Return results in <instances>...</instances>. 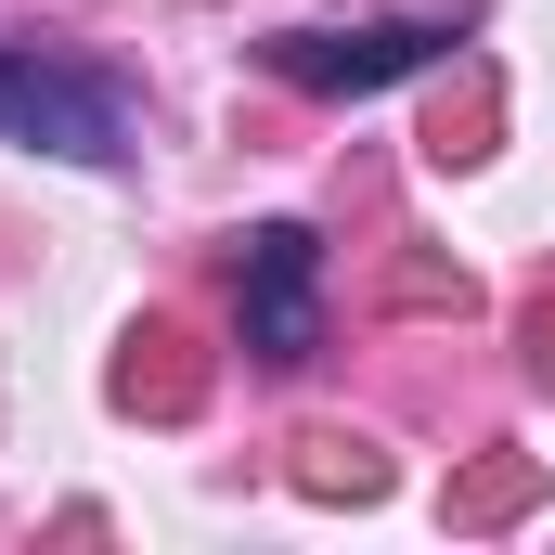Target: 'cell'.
<instances>
[{
  "label": "cell",
  "mask_w": 555,
  "mask_h": 555,
  "mask_svg": "<svg viewBox=\"0 0 555 555\" xmlns=\"http://www.w3.org/2000/svg\"><path fill=\"white\" fill-rule=\"evenodd\" d=\"M233 323H246V349H259L272 375H297V362L323 349V246H310V220H259V233H246Z\"/></svg>",
  "instance_id": "cell-3"
},
{
  "label": "cell",
  "mask_w": 555,
  "mask_h": 555,
  "mask_svg": "<svg viewBox=\"0 0 555 555\" xmlns=\"http://www.w3.org/2000/svg\"><path fill=\"white\" fill-rule=\"evenodd\" d=\"M439 52H452V26H426V13H401V26H284V39H272V78L310 91V104H362V91L426 78Z\"/></svg>",
  "instance_id": "cell-2"
},
{
  "label": "cell",
  "mask_w": 555,
  "mask_h": 555,
  "mask_svg": "<svg viewBox=\"0 0 555 555\" xmlns=\"http://www.w3.org/2000/svg\"><path fill=\"white\" fill-rule=\"evenodd\" d=\"M0 142H39V155H78V168H117L130 155V104L104 65H65V52H0Z\"/></svg>",
  "instance_id": "cell-1"
}]
</instances>
